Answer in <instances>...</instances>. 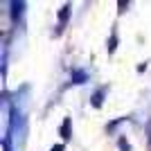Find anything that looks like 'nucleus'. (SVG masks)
<instances>
[{"mask_svg": "<svg viewBox=\"0 0 151 151\" xmlns=\"http://www.w3.org/2000/svg\"><path fill=\"white\" fill-rule=\"evenodd\" d=\"M52 151H61V147H54V149H52Z\"/></svg>", "mask_w": 151, "mask_h": 151, "instance_id": "obj_1", "label": "nucleus"}]
</instances>
